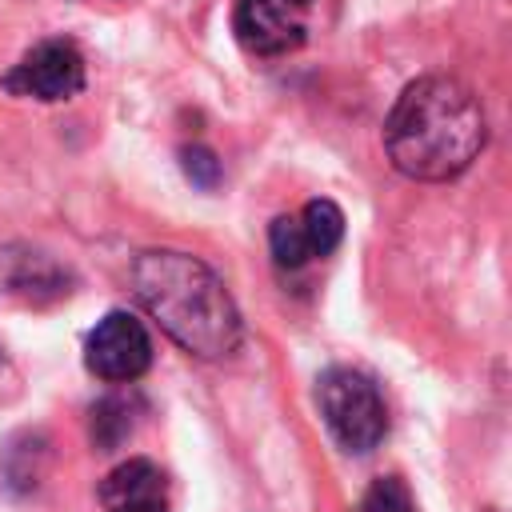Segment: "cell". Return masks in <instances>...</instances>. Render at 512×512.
<instances>
[{
  "mask_svg": "<svg viewBox=\"0 0 512 512\" xmlns=\"http://www.w3.org/2000/svg\"><path fill=\"white\" fill-rule=\"evenodd\" d=\"M100 508L104 512H172L168 504V480L164 472L136 456L116 464L100 484Z\"/></svg>",
  "mask_w": 512,
  "mask_h": 512,
  "instance_id": "cell-7",
  "label": "cell"
},
{
  "mask_svg": "<svg viewBox=\"0 0 512 512\" xmlns=\"http://www.w3.org/2000/svg\"><path fill=\"white\" fill-rule=\"evenodd\" d=\"M132 432V420H128V400H120V396H108V400H100L96 408H92V440L108 452V448H116L124 436Z\"/></svg>",
  "mask_w": 512,
  "mask_h": 512,
  "instance_id": "cell-9",
  "label": "cell"
},
{
  "mask_svg": "<svg viewBox=\"0 0 512 512\" xmlns=\"http://www.w3.org/2000/svg\"><path fill=\"white\" fill-rule=\"evenodd\" d=\"M296 232H300V240H304L308 260L328 256V252H336V244L344 240V212H340L332 200H308V204L296 212Z\"/></svg>",
  "mask_w": 512,
  "mask_h": 512,
  "instance_id": "cell-8",
  "label": "cell"
},
{
  "mask_svg": "<svg viewBox=\"0 0 512 512\" xmlns=\"http://www.w3.org/2000/svg\"><path fill=\"white\" fill-rule=\"evenodd\" d=\"M12 96H32L44 104L72 100L84 88V56L72 40H40L32 52L20 56V64L0 80Z\"/></svg>",
  "mask_w": 512,
  "mask_h": 512,
  "instance_id": "cell-6",
  "label": "cell"
},
{
  "mask_svg": "<svg viewBox=\"0 0 512 512\" xmlns=\"http://www.w3.org/2000/svg\"><path fill=\"white\" fill-rule=\"evenodd\" d=\"M132 292L184 352L200 360H220L240 348V312L224 280L200 256L176 248L140 252L132 264Z\"/></svg>",
  "mask_w": 512,
  "mask_h": 512,
  "instance_id": "cell-2",
  "label": "cell"
},
{
  "mask_svg": "<svg viewBox=\"0 0 512 512\" xmlns=\"http://www.w3.org/2000/svg\"><path fill=\"white\" fill-rule=\"evenodd\" d=\"M488 140V116L476 92L452 76L412 80L388 120L384 152L396 172L412 180H452L460 176Z\"/></svg>",
  "mask_w": 512,
  "mask_h": 512,
  "instance_id": "cell-1",
  "label": "cell"
},
{
  "mask_svg": "<svg viewBox=\"0 0 512 512\" xmlns=\"http://www.w3.org/2000/svg\"><path fill=\"white\" fill-rule=\"evenodd\" d=\"M180 164H184V176L200 188H216L220 184V160L216 152H208L204 144H188L180 148Z\"/></svg>",
  "mask_w": 512,
  "mask_h": 512,
  "instance_id": "cell-11",
  "label": "cell"
},
{
  "mask_svg": "<svg viewBox=\"0 0 512 512\" xmlns=\"http://www.w3.org/2000/svg\"><path fill=\"white\" fill-rule=\"evenodd\" d=\"M316 0H240L232 28L252 56H284L308 40Z\"/></svg>",
  "mask_w": 512,
  "mask_h": 512,
  "instance_id": "cell-5",
  "label": "cell"
},
{
  "mask_svg": "<svg viewBox=\"0 0 512 512\" xmlns=\"http://www.w3.org/2000/svg\"><path fill=\"white\" fill-rule=\"evenodd\" d=\"M316 404L328 432L348 452H372L388 432L384 400L376 384L356 368H328L316 380Z\"/></svg>",
  "mask_w": 512,
  "mask_h": 512,
  "instance_id": "cell-3",
  "label": "cell"
},
{
  "mask_svg": "<svg viewBox=\"0 0 512 512\" xmlns=\"http://www.w3.org/2000/svg\"><path fill=\"white\" fill-rule=\"evenodd\" d=\"M364 512H416V504L400 476H380L364 492Z\"/></svg>",
  "mask_w": 512,
  "mask_h": 512,
  "instance_id": "cell-10",
  "label": "cell"
},
{
  "mask_svg": "<svg viewBox=\"0 0 512 512\" xmlns=\"http://www.w3.org/2000/svg\"><path fill=\"white\" fill-rule=\"evenodd\" d=\"M84 364L88 372H96L108 384H132L148 372L152 364V340L148 328L132 316L112 308L104 320H96V328L88 332L84 344Z\"/></svg>",
  "mask_w": 512,
  "mask_h": 512,
  "instance_id": "cell-4",
  "label": "cell"
}]
</instances>
